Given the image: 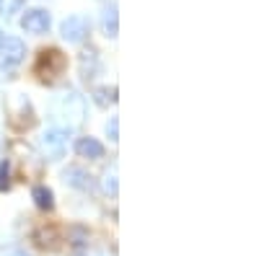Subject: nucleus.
<instances>
[{
    "mask_svg": "<svg viewBox=\"0 0 259 256\" xmlns=\"http://www.w3.org/2000/svg\"><path fill=\"white\" fill-rule=\"evenodd\" d=\"M91 31V24H89V18L85 16H68L60 24V34L65 41H70V44H80V41L89 36Z\"/></svg>",
    "mask_w": 259,
    "mask_h": 256,
    "instance_id": "20e7f679",
    "label": "nucleus"
},
{
    "mask_svg": "<svg viewBox=\"0 0 259 256\" xmlns=\"http://www.w3.org/2000/svg\"><path fill=\"white\" fill-rule=\"evenodd\" d=\"M55 119L60 122V127H65V130L80 127L83 119H85V98L73 88L60 93L57 101H55Z\"/></svg>",
    "mask_w": 259,
    "mask_h": 256,
    "instance_id": "f257e3e1",
    "label": "nucleus"
},
{
    "mask_svg": "<svg viewBox=\"0 0 259 256\" xmlns=\"http://www.w3.org/2000/svg\"><path fill=\"white\" fill-rule=\"evenodd\" d=\"M104 189L109 191V194H117V168L106 171V179H104Z\"/></svg>",
    "mask_w": 259,
    "mask_h": 256,
    "instance_id": "ddd939ff",
    "label": "nucleus"
},
{
    "mask_svg": "<svg viewBox=\"0 0 259 256\" xmlns=\"http://www.w3.org/2000/svg\"><path fill=\"white\" fill-rule=\"evenodd\" d=\"M62 179H65V184H70L73 189H80V191H89L94 186L91 176L85 174L83 168H78V166H68V168H65L62 171Z\"/></svg>",
    "mask_w": 259,
    "mask_h": 256,
    "instance_id": "0eeeda50",
    "label": "nucleus"
},
{
    "mask_svg": "<svg viewBox=\"0 0 259 256\" xmlns=\"http://www.w3.org/2000/svg\"><path fill=\"white\" fill-rule=\"evenodd\" d=\"M75 153L80 158H89V161H99L104 158V145L96 140V137H80L75 142Z\"/></svg>",
    "mask_w": 259,
    "mask_h": 256,
    "instance_id": "6e6552de",
    "label": "nucleus"
},
{
    "mask_svg": "<svg viewBox=\"0 0 259 256\" xmlns=\"http://www.w3.org/2000/svg\"><path fill=\"white\" fill-rule=\"evenodd\" d=\"M0 44H3V29H0Z\"/></svg>",
    "mask_w": 259,
    "mask_h": 256,
    "instance_id": "dca6fc26",
    "label": "nucleus"
},
{
    "mask_svg": "<svg viewBox=\"0 0 259 256\" xmlns=\"http://www.w3.org/2000/svg\"><path fill=\"white\" fill-rule=\"evenodd\" d=\"M68 142H70V130H65V127H50V130L39 137L41 153H45V158H50V161L65 158Z\"/></svg>",
    "mask_w": 259,
    "mask_h": 256,
    "instance_id": "7ed1b4c3",
    "label": "nucleus"
},
{
    "mask_svg": "<svg viewBox=\"0 0 259 256\" xmlns=\"http://www.w3.org/2000/svg\"><path fill=\"white\" fill-rule=\"evenodd\" d=\"M11 186V166H8V161H3L0 163V191H6Z\"/></svg>",
    "mask_w": 259,
    "mask_h": 256,
    "instance_id": "f8f14e48",
    "label": "nucleus"
},
{
    "mask_svg": "<svg viewBox=\"0 0 259 256\" xmlns=\"http://www.w3.org/2000/svg\"><path fill=\"white\" fill-rule=\"evenodd\" d=\"M0 52H3V62L6 65H18L26 55V44L18 36H3V44H0Z\"/></svg>",
    "mask_w": 259,
    "mask_h": 256,
    "instance_id": "423d86ee",
    "label": "nucleus"
},
{
    "mask_svg": "<svg viewBox=\"0 0 259 256\" xmlns=\"http://www.w3.org/2000/svg\"><path fill=\"white\" fill-rule=\"evenodd\" d=\"M3 3H6V0H0V8H3Z\"/></svg>",
    "mask_w": 259,
    "mask_h": 256,
    "instance_id": "f3484780",
    "label": "nucleus"
},
{
    "mask_svg": "<svg viewBox=\"0 0 259 256\" xmlns=\"http://www.w3.org/2000/svg\"><path fill=\"white\" fill-rule=\"evenodd\" d=\"M50 24H52V18L45 8H31L21 16V29L29 31V34H47Z\"/></svg>",
    "mask_w": 259,
    "mask_h": 256,
    "instance_id": "39448f33",
    "label": "nucleus"
},
{
    "mask_svg": "<svg viewBox=\"0 0 259 256\" xmlns=\"http://www.w3.org/2000/svg\"><path fill=\"white\" fill-rule=\"evenodd\" d=\"M94 101L99 106H109V104H117V88H109V85H101V88L94 91Z\"/></svg>",
    "mask_w": 259,
    "mask_h": 256,
    "instance_id": "9b49d317",
    "label": "nucleus"
},
{
    "mask_svg": "<svg viewBox=\"0 0 259 256\" xmlns=\"http://www.w3.org/2000/svg\"><path fill=\"white\" fill-rule=\"evenodd\" d=\"M3 256H29V253L21 248H8V251H3Z\"/></svg>",
    "mask_w": 259,
    "mask_h": 256,
    "instance_id": "2eb2a0df",
    "label": "nucleus"
},
{
    "mask_svg": "<svg viewBox=\"0 0 259 256\" xmlns=\"http://www.w3.org/2000/svg\"><path fill=\"white\" fill-rule=\"evenodd\" d=\"M65 68H68V57H65L57 47H50V49H41L36 55V62H34V73L39 75V80L45 83H55Z\"/></svg>",
    "mask_w": 259,
    "mask_h": 256,
    "instance_id": "f03ea898",
    "label": "nucleus"
},
{
    "mask_svg": "<svg viewBox=\"0 0 259 256\" xmlns=\"http://www.w3.org/2000/svg\"><path fill=\"white\" fill-rule=\"evenodd\" d=\"M106 135H109L112 142L119 140V117H112V119H109V124H106Z\"/></svg>",
    "mask_w": 259,
    "mask_h": 256,
    "instance_id": "4468645a",
    "label": "nucleus"
},
{
    "mask_svg": "<svg viewBox=\"0 0 259 256\" xmlns=\"http://www.w3.org/2000/svg\"><path fill=\"white\" fill-rule=\"evenodd\" d=\"M31 199H34V204L39 210H45V212H50L55 207V194H52L50 186H34L31 189Z\"/></svg>",
    "mask_w": 259,
    "mask_h": 256,
    "instance_id": "1a4fd4ad",
    "label": "nucleus"
},
{
    "mask_svg": "<svg viewBox=\"0 0 259 256\" xmlns=\"http://www.w3.org/2000/svg\"><path fill=\"white\" fill-rule=\"evenodd\" d=\"M104 31H106V36H117L119 34V21H117V6L112 3V6H106V11H104Z\"/></svg>",
    "mask_w": 259,
    "mask_h": 256,
    "instance_id": "9d476101",
    "label": "nucleus"
}]
</instances>
